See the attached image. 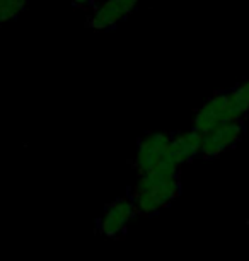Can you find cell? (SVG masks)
<instances>
[{"label": "cell", "mask_w": 249, "mask_h": 261, "mask_svg": "<svg viewBox=\"0 0 249 261\" xmlns=\"http://www.w3.org/2000/svg\"><path fill=\"white\" fill-rule=\"evenodd\" d=\"M179 166L168 154L154 169L139 174L130 198L133 200L139 214L152 215L173 203L179 196Z\"/></svg>", "instance_id": "obj_1"}, {"label": "cell", "mask_w": 249, "mask_h": 261, "mask_svg": "<svg viewBox=\"0 0 249 261\" xmlns=\"http://www.w3.org/2000/svg\"><path fill=\"white\" fill-rule=\"evenodd\" d=\"M142 0H104L91 12L86 26L94 31H108L135 11Z\"/></svg>", "instance_id": "obj_3"}, {"label": "cell", "mask_w": 249, "mask_h": 261, "mask_svg": "<svg viewBox=\"0 0 249 261\" xmlns=\"http://www.w3.org/2000/svg\"><path fill=\"white\" fill-rule=\"evenodd\" d=\"M244 130H246V120H231L205 132V134H202L200 157L213 159V157H218L224 152L231 150L241 140Z\"/></svg>", "instance_id": "obj_2"}, {"label": "cell", "mask_w": 249, "mask_h": 261, "mask_svg": "<svg viewBox=\"0 0 249 261\" xmlns=\"http://www.w3.org/2000/svg\"><path fill=\"white\" fill-rule=\"evenodd\" d=\"M229 91V105L234 120H246L249 116V81L237 84Z\"/></svg>", "instance_id": "obj_8"}, {"label": "cell", "mask_w": 249, "mask_h": 261, "mask_svg": "<svg viewBox=\"0 0 249 261\" xmlns=\"http://www.w3.org/2000/svg\"><path fill=\"white\" fill-rule=\"evenodd\" d=\"M171 137L173 134H168V132H154V134H149L147 137L140 139L135 155V167L139 174L154 169L168 155Z\"/></svg>", "instance_id": "obj_5"}, {"label": "cell", "mask_w": 249, "mask_h": 261, "mask_svg": "<svg viewBox=\"0 0 249 261\" xmlns=\"http://www.w3.org/2000/svg\"><path fill=\"white\" fill-rule=\"evenodd\" d=\"M139 214L131 198H118L106 206L104 214L97 220V230L106 238H118L125 232L126 225Z\"/></svg>", "instance_id": "obj_4"}, {"label": "cell", "mask_w": 249, "mask_h": 261, "mask_svg": "<svg viewBox=\"0 0 249 261\" xmlns=\"http://www.w3.org/2000/svg\"><path fill=\"white\" fill-rule=\"evenodd\" d=\"M72 7L77 11H84V12H92L94 9L99 6V0H70Z\"/></svg>", "instance_id": "obj_10"}, {"label": "cell", "mask_w": 249, "mask_h": 261, "mask_svg": "<svg viewBox=\"0 0 249 261\" xmlns=\"http://www.w3.org/2000/svg\"><path fill=\"white\" fill-rule=\"evenodd\" d=\"M29 0H0V26L17 19L26 11Z\"/></svg>", "instance_id": "obj_9"}, {"label": "cell", "mask_w": 249, "mask_h": 261, "mask_svg": "<svg viewBox=\"0 0 249 261\" xmlns=\"http://www.w3.org/2000/svg\"><path fill=\"white\" fill-rule=\"evenodd\" d=\"M200 150H202V134L191 128V130L186 132L173 134L168 154L176 164L181 167L200 157Z\"/></svg>", "instance_id": "obj_7"}, {"label": "cell", "mask_w": 249, "mask_h": 261, "mask_svg": "<svg viewBox=\"0 0 249 261\" xmlns=\"http://www.w3.org/2000/svg\"><path fill=\"white\" fill-rule=\"evenodd\" d=\"M231 120H234V118L231 113V105H229V91H220L213 94L197 111L191 128H195L200 134H205V132Z\"/></svg>", "instance_id": "obj_6"}]
</instances>
